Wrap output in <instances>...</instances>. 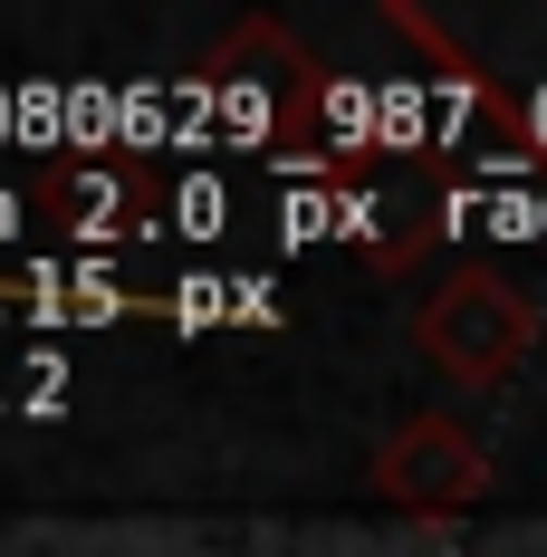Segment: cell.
<instances>
[{
  "instance_id": "7",
  "label": "cell",
  "mask_w": 547,
  "mask_h": 557,
  "mask_svg": "<svg viewBox=\"0 0 547 557\" xmlns=\"http://www.w3.org/2000/svg\"><path fill=\"white\" fill-rule=\"evenodd\" d=\"M0 318H10V278H0Z\"/></svg>"
},
{
  "instance_id": "5",
  "label": "cell",
  "mask_w": 547,
  "mask_h": 557,
  "mask_svg": "<svg viewBox=\"0 0 547 557\" xmlns=\"http://www.w3.org/2000/svg\"><path fill=\"white\" fill-rule=\"evenodd\" d=\"M278 240H336V183H288L278 193Z\"/></svg>"
},
{
  "instance_id": "4",
  "label": "cell",
  "mask_w": 547,
  "mask_h": 557,
  "mask_svg": "<svg viewBox=\"0 0 547 557\" xmlns=\"http://www.w3.org/2000/svg\"><path fill=\"white\" fill-rule=\"evenodd\" d=\"M231 222H240L231 183H212V173H183V183H164V240H221Z\"/></svg>"
},
{
  "instance_id": "2",
  "label": "cell",
  "mask_w": 547,
  "mask_h": 557,
  "mask_svg": "<svg viewBox=\"0 0 547 557\" xmlns=\"http://www.w3.org/2000/svg\"><path fill=\"white\" fill-rule=\"evenodd\" d=\"M375 491L394 509H413V519H451V509H471L490 491V461H481V443H471L461 423L413 413V423L375 451Z\"/></svg>"
},
{
  "instance_id": "1",
  "label": "cell",
  "mask_w": 547,
  "mask_h": 557,
  "mask_svg": "<svg viewBox=\"0 0 547 557\" xmlns=\"http://www.w3.org/2000/svg\"><path fill=\"white\" fill-rule=\"evenodd\" d=\"M413 346L433 356L451 385H509L519 375V356L538 346V298L519 288V278H499V270H451L413 308Z\"/></svg>"
},
{
  "instance_id": "6",
  "label": "cell",
  "mask_w": 547,
  "mask_h": 557,
  "mask_svg": "<svg viewBox=\"0 0 547 557\" xmlns=\"http://www.w3.org/2000/svg\"><path fill=\"white\" fill-rule=\"evenodd\" d=\"M0 145H20V97L0 87Z\"/></svg>"
},
{
  "instance_id": "3",
  "label": "cell",
  "mask_w": 547,
  "mask_h": 557,
  "mask_svg": "<svg viewBox=\"0 0 547 557\" xmlns=\"http://www.w3.org/2000/svg\"><path fill=\"white\" fill-rule=\"evenodd\" d=\"M39 202L49 231L77 250H107V240H164V193L125 164H58L39 173Z\"/></svg>"
}]
</instances>
